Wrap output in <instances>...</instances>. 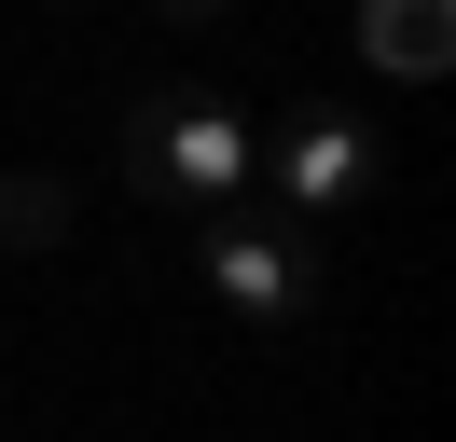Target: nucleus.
<instances>
[{
    "label": "nucleus",
    "instance_id": "f257e3e1",
    "mask_svg": "<svg viewBox=\"0 0 456 442\" xmlns=\"http://www.w3.org/2000/svg\"><path fill=\"white\" fill-rule=\"evenodd\" d=\"M249 180H263V125H249L235 97H208V83H152V97L125 110V193H139V208L222 221V208H249Z\"/></svg>",
    "mask_w": 456,
    "mask_h": 442
},
{
    "label": "nucleus",
    "instance_id": "f03ea898",
    "mask_svg": "<svg viewBox=\"0 0 456 442\" xmlns=\"http://www.w3.org/2000/svg\"><path fill=\"white\" fill-rule=\"evenodd\" d=\"M194 276H208V304H222L235 332H305L318 304H332V249H318V221H249V208H222V221H194Z\"/></svg>",
    "mask_w": 456,
    "mask_h": 442
},
{
    "label": "nucleus",
    "instance_id": "7ed1b4c3",
    "mask_svg": "<svg viewBox=\"0 0 456 442\" xmlns=\"http://www.w3.org/2000/svg\"><path fill=\"white\" fill-rule=\"evenodd\" d=\"M263 180H277L290 221H318V235H332V221L373 193V125H360V110H332V97L277 110V125H263Z\"/></svg>",
    "mask_w": 456,
    "mask_h": 442
},
{
    "label": "nucleus",
    "instance_id": "20e7f679",
    "mask_svg": "<svg viewBox=\"0 0 456 442\" xmlns=\"http://www.w3.org/2000/svg\"><path fill=\"white\" fill-rule=\"evenodd\" d=\"M360 55L401 70V83H428L456 55V0H360Z\"/></svg>",
    "mask_w": 456,
    "mask_h": 442
},
{
    "label": "nucleus",
    "instance_id": "39448f33",
    "mask_svg": "<svg viewBox=\"0 0 456 442\" xmlns=\"http://www.w3.org/2000/svg\"><path fill=\"white\" fill-rule=\"evenodd\" d=\"M0 249H69V180L56 166H0Z\"/></svg>",
    "mask_w": 456,
    "mask_h": 442
},
{
    "label": "nucleus",
    "instance_id": "423d86ee",
    "mask_svg": "<svg viewBox=\"0 0 456 442\" xmlns=\"http://www.w3.org/2000/svg\"><path fill=\"white\" fill-rule=\"evenodd\" d=\"M152 14H180V28H222V14H235V0H152Z\"/></svg>",
    "mask_w": 456,
    "mask_h": 442
},
{
    "label": "nucleus",
    "instance_id": "0eeeda50",
    "mask_svg": "<svg viewBox=\"0 0 456 442\" xmlns=\"http://www.w3.org/2000/svg\"><path fill=\"white\" fill-rule=\"evenodd\" d=\"M56 14H97V0H56Z\"/></svg>",
    "mask_w": 456,
    "mask_h": 442
}]
</instances>
